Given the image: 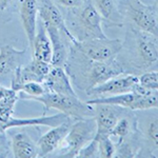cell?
I'll list each match as a JSON object with an SVG mask.
<instances>
[{"mask_svg":"<svg viewBox=\"0 0 158 158\" xmlns=\"http://www.w3.org/2000/svg\"><path fill=\"white\" fill-rule=\"evenodd\" d=\"M64 69L70 78L73 79L76 88L85 93L109 79L127 74L123 63L117 58L106 61L90 60L72 45Z\"/></svg>","mask_w":158,"mask_h":158,"instance_id":"1","label":"cell"},{"mask_svg":"<svg viewBox=\"0 0 158 158\" xmlns=\"http://www.w3.org/2000/svg\"><path fill=\"white\" fill-rule=\"evenodd\" d=\"M65 22L71 34L77 41L106 37L102 29L103 19L92 0H85L81 6L70 10Z\"/></svg>","mask_w":158,"mask_h":158,"instance_id":"2","label":"cell"},{"mask_svg":"<svg viewBox=\"0 0 158 158\" xmlns=\"http://www.w3.org/2000/svg\"><path fill=\"white\" fill-rule=\"evenodd\" d=\"M24 100H35L42 103L44 106L43 115L49 111L50 109H55L63 113L74 120L76 119L89 118L94 117V106L89 104L88 102H83L78 98V96H69L62 95L55 92L48 91L45 94L36 97H24Z\"/></svg>","mask_w":158,"mask_h":158,"instance_id":"3","label":"cell"},{"mask_svg":"<svg viewBox=\"0 0 158 158\" xmlns=\"http://www.w3.org/2000/svg\"><path fill=\"white\" fill-rule=\"evenodd\" d=\"M119 11L129 19L134 27L158 38V13L155 6H149L141 0H119Z\"/></svg>","mask_w":158,"mask_h":158,"instance_id":"4","label":"cell"},{"mask_svg":"<svg viewBox=\"0 0 158 158\" xmlns=\"http://www.w3.org/2000/svg\"><path fill=\"white\" fill-rule=\"evenodd\" d=\"M97 126L94 117L76 119L75 122H72L67 136L60 146L63 150L60 156L77 157L79 151L95 138Z\"/></svg>","mask_w":158,"mask_h":158,"instance_id":"5","label":"cell"},{"mask_svg":"<svg viewBox=\"0 0 158 158\" xmlns=\"http://www.w3.org/2000/svg\"><path fill=\"white\" fill-rule=\"evenodd\" d=\"M80 54L85 58L94 61H106L117 58L123 49V43L120 39L110 38H93L82 41H74L71 43Z\"/></svg>","mask_w":158,"mask_h":158,"instance_id":"6","label":"cell"},{"mask_svg":"<svg viewBox=\"0 0 158 158\" xmlns=\"http://www.w3.org/2000/svg\"><path fill=\"white\" fill-rule=\"evenodd\" d=\"M134 41V62L141 70H154L158 68V38L132 27Z\"/></svg>","mask_w":158,"mask_h":158,"instance_id":"7","label":"cell"},{"mask_svg":"<svg viewBox=\"0 0 158 158\" xmlns=\"http://www.w3.org/2000/svg\"><path fill=\"white\" fill-rule=\"evenodd\" d=\"M138 85V76L134 74H123L116 77H113L103 83L94 86L86 92V95L92 98L103 97V96H112L123 94L127 92L134 91L135 86Z\"/></svg>","mask_w":158,"mask_h":158,"instance_id":"8","label":"cell"},{"mask_svg":"<svg viewBox=\"0 0 158 158\" xmlns=\"http://www.w3.org/2000/svg\"><path fill=\"white\" fill-rule=\"evenodd\" d=\"M94 111L97 126L96 136L110 135L119 119L129 113V109L113 104H94Z\"/></svg>","mask_w":158,"mask_h":158,"instance_id":"9","label":"cell"},{"mask_svg":"<svg viewBox=\"0 0 158 158\" xmlns=\"http://www.w3.org/2000/svg\"><path fill=\"white\" fill-rule=\"evenodd\" d=\"M38 6V15L44 25H52L58 29L62 33L71 43L76 41V39L71 34L69 30L65 19L59 7L53 0H37Z\"/></svg>","mask_w":158,"mask_h":158,"instance_id":"10","label":"cell"},{"mask_svg":"<svg viewBox=\"0 0 158 158\" xmlns=\"http://www.w3.org/2000/svg\"><path fill=\"white\" fill-rule=\"evenodd\" d=\"M72 122V118H68L58 126L52 127L50 131L40 137V139L37 141L38 157L48 156L62 144Z\"/></svg>","mask_w":158,"mask_h":158,"instance_id":"11","label":"cell"},{"mask_svg":"<svg viewBox=\"0 0 158 158\" xmlns=\"http://www.w3.org/2000/svg\"><path fill=\"white\" fill-rule=\"evenodd\" d=\"M51 68H52L51 63L33 58L24 67L20 65L17 69L12 77L11 85L22 82H30V81L43 82Z\"/></svg>","mask_w":158,"mask_h":158,"instance_id":"12","label":"cell"},{"mask_svg":"<svg viewBox=\"0 0 158 158\" xmlns=\"http://www.w3.org/2000/svg\"><path fill=\"white\" fill-rule=\"evenodd\" d=\"M27 50H17L11 44L0 45V80L14 75L16 70L22 65Z\"/></svg>","mask_w":158,"mask_h":158,"instance_id":"13","label":"cell"},{"mask_svg":"<svg viewBox=\"0 0 158 158\" xmlns=\"http://www.w3.org/2000/svg\"><path fill=\"white\" fill-rule=\"evenodd\" d=\"M37 0H19V16L27 35L30 49L32 48L37 30Z\"/></svg>","mask_w":158,"mask_h":158,"instance_id":"14","label":"cell"},{"mask_svg":"<svg viewBox=\"0 0 158 158\" xmlns=\"http://www.w3.org/2000/svg\"><path fill=\"white\" fill-rule=\"evenodd\" d=\"M43 83L51 92H55L62 95L77 96L71 82L70 76L64 68L52 67Z\"/></svg>","mask_w":158,"mask_h":158,"instance_id":"15","label":"cell"},{"mask_svg":"<svg viewBox=\"0 0 158 158\" xmlns=\"http://www.w3.org/2000/svg\"><path fill=\"white\" fill-rule=\"evenodd\" d=\"M47 32L49 34L51 44H52V60L51 65L52 67L64 68L68 61L69 52L67 44L62 38V33L58 29L52 25H44Z\"/></svg>","mask_w":158,"mask_h":158,"instance_id":"16","label":"cell"},{"mask_svg":"<svg viewBox=\"0 0 158 158\" xmlns=\"http://www.w3.org/2000/svg\"><path fill=\"white\" fill-rule=\"evenodd\" d=\"M33 58L51 63L52 60V44L44 24L40 21L37 25L34 42L31 48Z\"/></svg>","mask_w":158,"mask_h":158,"instance_id":"17","label":"cell"},{"mask_svg":"<svg viewBox=\"0 0 158 158\" xmlns=\"http://www.w3.org/2000/svg\"><path fill=\"white\" fill-rule=\"evenodd\" d=\"M12 155L17 158H34L38 157L37 143L33 141L30 135L20 132L13 136L11 140Z\"/></svg>","mask_w":158,"mask_h":158,"instance_id":"18","label":"cell"},{"mask_svg":"<svg viewBox=\"0 0 158 158\" xmlns=\"http://www.w3.org/2000/svg\"><path fill=\"white\" fill-rule=\"evenodd\" d=\"M94 6L101 15L108 27H122L124 24V17L119 11L118 0H92Z\"/></svg>","mask_w":158,"mask_h":158,"instance_id":"19","label":"cell"},{"mask_svg":"<svg viewBox=\"0 0 158 158\" xmlns=\"http://www.w3.org/2000/svg\"><path fill=\"white\" fill-rule=\"evenodd\" d=\"M137 132V123L136 118L134 116H131V114H126L122 116L116 126L114 127L112 132L110 133V136H114L118 138V141L120 142L124 139H128L131 137L132 134Z\"/></svg>","mask_w":158,"mask_h":158,"instance_id":"20","label":"cell"},{"mask_svg":"<svg viewBox=\"0 0 158 158\" xmlns=\"http://www.w3.org/2000/svg\"><path fill=\"white\" fill-rule=\"evenodd\" d=\"M11 89L16 91L17 93H22L19 95V98L23 99L24 97H36L45 94L48 88L43 82H36V81H30V82H22L17 85H12Z\"/></svg>","mask_w":158,"mask_h":158,"instance_id":"21","label":"cell"},{"mask_svg":"<svg viewBox=\"0 0 158 158\" xmlns=\"http://www.w3.org/2000/svg\"><path fill=\"white\" fill-rule=\"evenodd\" d=\"M98 141L99 157H115L116 143H114L110 135H100L95 136Z\"/></svg>","mask_w":158,"mask_h":158,"instance_id":"22","label":"cell"},{"mask_svg":"<svg viewBox=\"0 0 158 158\" xmlns=\"http://www.w3.org/2000/svg\"><path fill=\"white\" fill-rule=\"evenodd\" d=\"M138 82L142 88L151 91H158V72L148 71L138 76Z\"/></svg>","mask_w":158,"mask_h":158,"instance_id":"23","label":"cell"},{"mask_svg":"<svg viewBox=\"0 0 158 158\" xmlns=\"http://www.w3.org/2000/svg\"><path fill=\"white\" fill-rule=\"evenodd\" d=\"M77 157H99V147L97 139L91 140L79 151Z\"/></svg>","mask_w":158,"mask_h":158,"instance_id":"24","label":"cell"},{"mask_svg":"<svg viewBox=\"0 0 158 158\" xmlns=\"http://www.w3.org/2000/svg\"><path fill=\"white\" fill-rule=\"evenodd\" d=\"M147 138L152 146L158 148V119H154L149 123L147 129Z\"/></svg>","mask_w":158,"mask_h":158,"instance_id":"25","label":"cell"},{"mask_svg":"<svg viewBox=\"0 0 158 158\" xmlns=\"http://www.w3.org/2000/svg\"><path fill=\"white\" fill-rule=\"evenodd\" d=\"M57 6L65 7L68 10L77 9L85 2V0H53Z\"/></svg>","mask_w":158,"mask_h":158,"instance_id":"26","label":"cell"},{"mask_svg":"<svg viewBox=\"0 0 158 158\" xmlns=\"http://www.w3.org/2000/svg\"><path fill=\"white\" fill-rule=\"evenodd\" d=\"M14 0H0V11L4 12L10 7Z\"/></svg>","mask_w":158,"mask_h":158,"instance_id":"27","label":"cell"},{"mask_svg":"<svg viewBox=\"0 0 158 158\" xmlns=\"http://www.w3.org/2000/svg\"><path fill=\"white\" fill-rule=\"evenodd\" d=\"M155 2H156V6H157V9H158V0H155Z\"/></svg>","mask_w":158,"mask_h":158,"instance_id":"28","label":"cell"},{"mask_svg":"<svg viewBox=\"0 0 158 158\" xmlns=\"http://www.w3.org/2000/svg\"><path fill=\"white\" fill-rule=\"evenodd\" d=\"M118 1H119V0H118Z\"/></svg>","mask_w":158,"mask_h":158,"instance_id":"29","label":"cell"}]
</instances>
